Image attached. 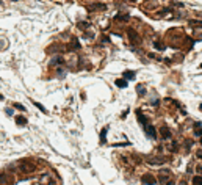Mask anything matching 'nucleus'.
<instances>
[{
    "mask_svg": "<svg viewBox=\"0 0 202 185\" xmlns=\"http://www.w3.org/2000/svg\"><path fill=\"white\" fill-rule=\"evenodd\" d=\"M137 116H138V122L143 126V129H144V132H146L147 137L155 138V129H154V126H150V124H149V119H147L144 115H141L139 111L137 113Z\"/></svg>",
    "mask_w": 202,
    "mask_h": 185,
    "instance_id": "1",
    "label": "nucleus"
},
{
    "mask_svg": "<svg viewBox=\"0 0 202 185\" xmlns=\"http://www.w3.org/2000/svg\"><path fill=\"white\" fill-rule=\"evenodd\" d=\"M141 180H143V184H146V185H155V184H157V180H155V177H154L152 174H149V173H146V174H143Z\"/></svg>",
    "mask_w": 202,
    "mask_h": 185,
    "instance_id": "2",
    "label": "nucleus"
},
{
    "mask_svg": "<svg viewBox=\"0 0 202 185\" xmlns=\"http://www.w3.org/2000/svg\"><path fill=\"white\" fill-rule=\"evenodd\" d=\"M34 169H36V168H34V165L22 162V165H21V171H22V173H27V174H30V173H33Z\"/></svg>",
    "mask_w": 202,
    "mask_h": 185,
    "instance_id": "3",
    "label": "nucleus"
},
{
    "mask_svg": "<svg viewBox=\"0 0 202 185\" xmlns=\"http://www.w3.org/2000/svg\"><path fill=\"white\" fill-rule=\"evenodd\" d=\"M127 36L130 38V41H132V42H137V41L139 39V35L137 33V30H133V28L127 30Z\"/></svg>",
    "mask_w": 202,
    "mask_h": 185,
    "instance_id": "4",
    "label": "nucleus"
},
{
    "mask_svg": "<svg viewBox=\"0 0 202 185\" xmlns=\"http://www.w3.org/2000/svg\"><path fill=\"white\" fill-rule=\"evenodd\" d=\"M63 63H64V57L61 55H57L50 60V66H57V64H63Z\"/></svg>",
    "mask_w": 202,
    "mask_h": 185,
    "instance_id": "5",
    "label": "nucleus"
},
{
    "mask_svg": "<svg viewBox=\"0 0 202 185\" xmlns=\"http://www.w3.org/2000/svg\"><path fill=\"white\" fill-rule=\"evenodd\" d=\"M60 50H63V46H58V44H55V46H50V47H47V52L50 53H57V52H60Z\"/></svg>",
    "mask_w": 202,
    "mask_h": 185,
    "instance_id": "6",
    "label": "nucleus"
},
{
    "mask_svg": "<svg viewBox=\"0 0 202 185\" xmlns=\"http://www.w3.org/2000/svg\"><path fill=\"white\" fill-rule=\"evenodd\" d=\"M77 49H80V42L74 39V41L71 42V44L68 46V50H77Z\"/></svg>",
    "mask_w": 202,
    "mask_h": 185,
    "instance_id": "7",
    "label": "nucleus"
},
{
    "mask_svg": "<svg viewBox=\"0 0 202 185\" xmlns=\"http://www.w3.org/2000/svg\"><path fill=\"white\" fill-rule=\"evenodd\" d=\"M114 21L127 22V21H129V16H127V14H116V16H114Z\"/></svg>",
    "mask_w": 202,
    "mask_h": 185,
    "instance_id": "8",
    "label": "nucleus"
},
{
    "mask_svg": "<svg viewBox=\"0 0 202 185\" xmlns=\"http://www.w3.org/2000/svg\"><path fill=\"white\" fill-rule=\"evenodd\" d=\"M147 162H149L150 165H161L165 160H163V159H154V157H150V159H147Z\"/></svg>",
    "mask_w": 202,
    "mask_h": 185,
    "instance_id": "9",
    "label": "nucleus"
},
{
    "mask_svg": "<svg viewBox=\"0 0 202 185\" xmlns=\"http://www.w3.org/2000/svg\"><path fill=\"white\" fill-rule=\"evenodd\" d=\"M160 133H161V137H163V138H169V137H171L168 127H161V129H160Z\"/></svg>",
    "mask_w": 202,
    "mask_h": 185,
    "instance_id": "10",
    "label": "nucleus"
},
{
    "mask_svg": "<svg viewBox=\"0 0 202 185\" xmlns=\"http://www.w3.org/2000/svg\"><path fill=\"white\" fill-rule=\"evenodd\" d=\"M100 143L102 144L107 143V129H102V132H100Z\"/></svg>",
    "mask_w": 202,
    "mask_h": 185,
    "instance_id": "11",
    "label": "nucleus"
},
{
    "mask_svg": "<svg viewBox=\"0 0 202 185\" xmlns=\"http://www.w3.org/2000/svg\"><path fill=\"white\" fill-rule=\"evenodd\" d=\"M16 124L17 126H25L27 124V119L24 116H16Z\"/></svg>",
    "mask_w": 202,
    "mask_h": 185,
    "instance_id": "12",
    "label": "nucleus"
},
{
    "mask_svg": "<svg viewBox=\"0 0 202 185\" xmlns=\"http://www.w3.org/2000/svg\"><path fill=\"white\" fill-rule=\"evenodd\" d=\"M124 77L129 79V80H133L135 79V72L133 71H125V72H124Z\"/></svg>",
    "mask_w": 202,
    "mask_h": 185,
    "instance_id": "13",
    "label": "nucleus"
},
{
    "mask_svg": "<svg viewBox=\"0 0 202 185\" xmlns=\"http://www.w3.org/2000/svg\"><path fill=\"white\" fill-rule=\"evenodd\" d=\"M193 185H202V177L201 176H194L193 177Z\"/></svg>",
    "mask_w": 202,
    "mask_h": 185,
    "instance_id": "14",
    "label": "nucleus"
},
{
    "mask_svg": "<svg viewBox=\"0 0 202 185\" xmlns=\"http://www.w3.org/2000/svg\"><path fill=\"white\" fill-rule=\"evenodd\" d=\"M190 27H199V28H202V21H190Z\"/></svg>",
    "mask_w": 202,
    "mask_h": 185,
    "instance_id": "15",
    "label": "nucleus"
},
{
    "mask_svg": "<svg viewBox=\"0 0 202 185\" xmlns=\"http://www.w3.org/2000/svg\"><path fill=\"white\" fill-rule=\"evenodd\" d=\"M6 182H8V176H6L5 173H2V174H0V184L6 185Z\"/></svg>",
    "mask_w": 202,
    "mask_h": 185,
    "instance_id": "16",
    "label": "nucleus"
},
{
    "mask_svg": "<svg viewBox=\"0 0 202 185\" xmlns=\"http://www.w3.org/2000/svg\"><path fill=\"white\" fill-rule=\"evenodd\" d=\"M91 10H105V5H103V3H96Z\"/></svg>",
    "mask_w": 202,
    "mask_h": 185,
    "instance_id": "17",
    "label": "nucleus"
},
{
    "mask_svg": "<svg viewBox=\"0 0 202 185\" xmlns=\"http://www.w3.org/2000/svg\"><path fill=\"white\" fill-rule=\"evenodd\" d=\"M77 27H79V28H88V27H89V22H79V24H77Z\"/></svg>",
    "mask_w": 202,
    "mask_h": 185,
    "instance_id": "18",
    "label": "nucleus"
},
{
    "mask_svg": "<svg viewBox=\"0 0 202 185\" xmlns=\"http://www.w3.org/2000/svg\"><path fill=\"white\" fill-rule=\"evenodd\" d=\"M116 85H118L119 88H125L127 86V82H124V80H116Z\"/></svg>",
    "mask_w": 202,
    "mask_h": 185,
    "instance_id": "19",
    "label": "nucleus"
},
{
    "mask_svg": "<svg viewBox=\"0 0 202 185\" xmlns=\"http://www.w3.org/2000/svg\"><path fill=\"white\" fill-rule=\"evenodd\" d=\"M49 179H50L49 176H44V177H42V180H41V184L42 185H49Z\"/></svg>",
    "mask_w": 202,
    "mask_h": 185,
    "instance_id": "20",
    "label": "nucleus"
},
{
    "mask_svg": "<svg viewBox=\"0 0 202 185\" xmlns=\"http://www.w3.org/2000/svg\"><path fill=\"white\" fill-rule=\"evenodd\" d=\"M34 105H36V107H38V108H39V110L42 111V113H47V110H46V108H44V107H42V105H41V104H39V102H36V104H34Z\"/></svg>",
    "mask_w": 202,
    "mask_h": 185,
    "instance_id": "21",
    "label": "nucleus"
},
{
    "mask_svg": "<svg viewBox=\"0 0 202 185\" xmlns=\"http://www.w3.org/2000/svg\"><path fill=\"white\" fill-rule=\"evenodd\" d=\"M14 107H16L17 110H21V111H24V110H25V107L22 105V104H14Z\"/></svg>",
    "mask_w": 202,
    "mask_h": 185,
    "instance_id": "22",
    "label": "nucleus"
},
{
    "mask_svg": "<svg viewBox=\"0 0 202 185\" xmlns=\"http://www.w3.org/2000/svg\"><path fill=\"white\" fill-rule=\"evenodd\" d=\"M137 91H138V94H144V86H137Z\"/></svg>",
    "mask_w": 202,
    "mask_h": 185,
    "instance_id": "23",
    "label": "nucleus"
},
{
    "mask_svg": "<svg viewBox=\"0 0 202 185\" xmlns=\"http://www.w3.org/2000/svg\"><path fill=\"white\" fill-rule=\"evenodd\" d=\"M201 126H202L201 122H196V124H194V127H197V129H199ZM196 133H197V135H202V130H196Z\"/></svg>",
    "mask_w": 202,
    "mask_h": 185,
    "instance_id": "24",
    "label": "nucleus"
},
{
    "mask_svg": "<svg viewBox=\"0 0 202 185\" xmlns=\"http://www.w3.org/2000/svg\"><path fill=\"white\" fill-rule=\"evenodd\" d=\"M155 47H157V49H165V47H163V46H161V44H160V42H158V41L155 42Z\"/></svg>",
    "mask_w": 202,
    "mask_h": 185,
    "instance_id": "25",
    "label": "nucleus"
},
{
    "mask_svg": "<svg viewBox=\"0 0 202 185\" xmlns=\"http://www.w3.org/2000/svg\"><path fill=\"white\" fill-rule=\"evenodd\" d=\"M179 185H188V184H186V182H185V180H182V182H180V184H179Z\"/></svg>",
    "mask_w": 202,
    "mask_h": 185,
    "instance_id": "26",
    "label": "nucleus"
},
{
    "mask_svg": "<svg viewBox=\"0 0 202 185\" xmlns=\"http://www.w3.org/2000/svg\"><path fill=\"white\" fill-rule=\"evenodd\" d=\"M199 110H201V111H202V105H201V107H199Z\"/></svg>",
    "mask_w": 202,
    "mask_h": 185,
    "instance_id": "27",
    "label": "nucleus"
},
{
    "mask_svg": "<svg viewBox=\"0 0 202 185\" xmlns=\"http://www.w3.org/2000/svg\"><path fill=\"white\" fill-rule=\"evenodd\" d=\"M199 68H201V69H202V63H201V66H199Z\"/></svg>",
    "mask_w": 202,
    "mask_h": 185,
    "instance_id": "28",
    "label": "nucleus"
},
{
    "mask_svg": "<svg viewBox=\"0 0 202 185\" xmlns=\"http://www.w3.org/2000/svg\"><path fill=\"white\" fill-rule=\"evenodd\" d=\"M0 5H2V0H0Z\"/></svg>",
    "mask_w": 202,
    "mask_h": 185,
    "instance_id": "29",
    "label": "nucleus"
},
{
    "mask_svg": "<svg viewBox=\"0 0 202 185\" xmlns=\"http://www.w3.org/2000/svg\"><path fill=\"white\" fill-rule=\"evenodd\" d=\"M130 2H135V0H130Z\"/></svg>",
    "mask_w": 202,
    "mask_h": 185,
    "instance_id": "30",
    "label": "nucleus"
}]
</instances>
